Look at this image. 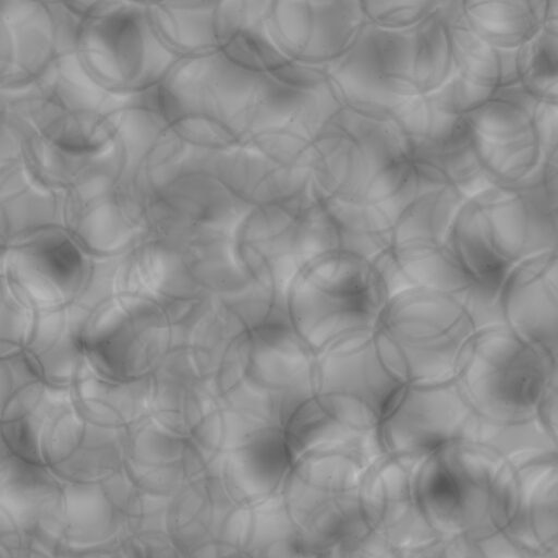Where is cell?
I'll use <instances>...</instances> for the list:
<instances>
[{
  "mask_svg": "<svg viewBox=\"0 0 558 558\" xmlns=\"http://www.w3.org/2000/svg\"><path fill=\"white\" fill-rule=\"evenodd\" d=\"M506 534L523 557H558L557 456L517 469V490Z\"/></svg>",
  "mask_w": 558,
  "mask_h": 558,
  "instance_id": "cell-14",
  "label": "cell"
},
{
  "mask_svg": "<svg viewBox=\"0 0 558 558\" xmlns=\"http://www.w3.org/2000/svg\"><path fill=\"white\" fill-rule=\"evenodd\" d=\"M536 416L547 430L557 438L558 426V376L545 389L537 408Z\"/></svg>",
  "mask_w": 558,
  "mask_h": 558,
  "instance_id": "cell-19",
  "label": "cell"
},
{
  "mask_svg": "<svg viewBox=\"0 0 558 558\" xmlns=\"http://www.w3.org/2000/svg\"><path fill=\"white\" fill-rule=\"evenodd\" d=\"M126 1H130V2H133V3H137V4H141V5H145V7H149V5L158 2L159 0H126Z\"/></svg>",
  "mask_w": 558,
  "mask_h": 558,
  "instance_id": "cell-21",
  "label": "cell"
},
{
  "mask_svg": "<svg viewBox=\"0 0 558 558\" xmlns=\"http://www.w3.org/2000/svg\"><path fill=\"white\" fill-rule=\"evenodd\" d=\"M58 4L63 5L64 8L69 9L71 12H73L75 15H78L81 12H83L85 9H87L89 5L95 3L98 0H54Z\"/></svg>",
  "mask_w": 558,
  "mask_h": 558,
  "instance_id": "cell-20",
  "label": "cell"
},
{
  "mask_svg": "<svg viewBox=\"0 0 558 558\" xmlns=\"http://www.w3.org/2000/svg\"><path fill=\"white\" fill-rule=\"evenodd\" d=\"M367 21L405 26L417 22L436 0H361Z\"/></svg>",
  "mask_w": 558,
  "mask_h": 558,
  "instance_id": "cell-18",
  "label": "cell"
},
{
  "mask_svg": "<svg viewBox=\"0 0 558 558\" xmlns=\"http://www.w3.org/2000/svg\"><path fill=\"white\" fill-rule=\"evenodd\" d=\"M471 414L456 379L402 383L383 412L377 434L386 456H423L459 439Z\"/></svg>",
  "mask_w": 558,
  "mask_h": 558,
  "instance_id": "cell-10",
  "label": "cell"
},
{
  "mask_svg": "<svg viewBox=\"0 0 558 558\" xmlns=\"http://www.w3.org/2000/svg\"><path fill=\"white\" fill-rule=\"evenodd\" d=\"M50 0H0V87L32 84L59 57L60 26Z\"/></svg>",
  "mask_w": 558,
  "mask_h": 558,
  "instance_id": "cell-12",
  "label": "cell"
},
{
  "mask_svg": "<svg viewBox=\"0 0 558 558\" xmlns=\"http://www.w3.org/2000/svg\"><path fill=\"white\" fill-rule=\"evenodd\" d=\"M246 0H159L147 7L157 34L178 58L228 48L239 36Z\"/></svg>",
  "mask_w": 558,
  "mask_h": 558,
  "instance_id": "cell-13",
  "label": "cell"
},
{
  "mask_svg": "<svg viewBox=\"0 0 558 558\" xmlns=\"http://www.w3.org/2000/svg\"><path fill=\"white\" fill-rule=\"evenodd\" d=\"M417 478L439 539L465 544L477 557H522L506 534L517 490L510 463L459 438L418 456Z\"/></svg>",
  "mask_w": 558,
  "mask_h": 558,
  "instance_id": "cell-1",
  "label": "cell"
},
{
  "mask_svg": "<svg viewBox=\"0 0 558 558\" xmlns=\"http://www.w3.org/2000/svg\"><path fill=\"white\" fill-rule=\"evenodd\" d=\"M448 240L463 267L496 294L511 267L556 248V197L542 179L521 185L489 183L462 199Z\"/></svg>",
  "mask_w": 558,
  "mask_h": 558,
  "instance_id": "cell-3",
  "label": "cell"
},
{
  "mask_svg": "<svg viewBox=\"0 0 558 558\" xmlns=\"http://www.w3.org/2000/svg\"><path fill=\"white\" fill-rule=\"evenodd\" d=\"M415 23L363 24L351 45L324 68L341 105L396 114L423 96Z\"/></svg>",
  "mask_w": 558,
  "mask_h": 558,
  "instance_id": "cell-7",
  "label": "cell"
},
{
  "mask_svg": "<svg viewBox=\"0 0 558 558\" xmlns=\"http://www.w3.org/2000/svg\"><path fill=\"white\" fill-rule=\"evenodd\" d=\"M373 330L327 344L320 365L323 410L336 421L364 430H377L387 403L402 384L383 361Z\"/></svg>",
  "mask_w": 558,
  "mask_h": 558,
  "instance_id": "cell-9",
  "label": "cell"
},
{
  "mask_svg": "<svg viewBox=\"0 0 558 558\" xmlns=\"http://www.w3.org/2000/svg\"><path fill=\"white\" fill-rule=\"evenodd\" d=\"M515 52L518 82L536 99L557 102V21L545 22Z\"/></svg>",
  "mask_w": 558,
  "mask_h": 558,
  "instance_id": "cell-17",
  "label": "cell"
},
{
  "mask_svg": "<svg viewBox=\"0 0 558 558\" xmlns=\"http://www.w3.org/2000/svg\"><path fill=\"white\" fill-rule=\"evenodd\" d=\"M460 438L494 452L514 469L557 456V438L537 416L496 421L472 412Z\"/></svg>",
  "mask_w": 558,
  "mask_h": 558,
  "instance_id": "cell-16",
  "label": "cell"
},
{
  "mask_svg": "<svg viewBox=\"0 0 558 558\" xmlns=\"http://www.w3.org/2000/svg\"><path fill=\"white\" fill-rule=\"evenodd\" d=\"M72 48L80 73L112 93L157 88L178 60L147 7L126 0H98L76 15Z\"/></svg>",
  "mask_w": 558,
  "mask_h": 558,
  "instance_id": "cell-4",
  "label": "cell"
},
{
  "mask_svg": "<svg viewBox=\"0 0 558 558\" xmlns=\"http://www.w3.org/2000/svg\"><path fill=\"white\" fill-rule=\"evenodd\" d=\"M417 457L385 456L365 473L367 557H421L438 538L421 495Z\"/></svg>",
  "mask_w": 558,
  "mask_h": 558,
  "instance_id": "cell-8",
  "label": "cell"
},
{
  "mask_svg": "<svg viewBox=\"0 0 558 558\" xmlns=\"http://www.w3.org/2000/svg\"><path fill=\"white\" fill-rule=\"evenodd\" d=\"M464 21L498 49H515L545 22L557 21V0H460Z\"/></svg>",
  "mask_w": 558,
  "mask_h": 558,
  "instance_id": "cell-15",
  "label": "cell"
},
{
  "mask_svg": "<svg viewBox=\"0 0 558 558\" xmlns=\"http://www.w3.org/2000/svg\"><path fill=\"white\" fill-rule=\"evenodd\" d=\"M556 376L557 355L497 323L476 330L456 380L473 413L515 421L536 416Z\"/></svg>",
  "mask_w": 558,
  "mask_h": 558,
  "instance_id": "cell-6",
  "label": "cell"
},
{
  "mask_svg": "<svg viewBox=\"0 0 558 558\" xmlns=\"http://www.w3.org/2000/svg\"><path fill=\"white\" fill-rule=\"evenodd\" d=\"M470 295L432 287L389 293L374 326L377 350L401 383L456 379L476 330L495 324Z\"/></svg>",
  "mask_w": 558,
  "mask_h": 558,
  "instance_id": "cell-2",
  "label": "cell"
},
{
  "mask_svg": "<svg viewBox=\"0 0 558 558\" xmlns=\"http://www.w3.org/2000/svg\"><path fill=\"white\" fill-rule=\"evenodd\" d=\"M471 153L488 183L521 185L541 180L557 148V102L538 100L518 80L462 116Z\"/></svg>",
  "mask_w": 558,
  "mask_h": 558,
  "instance_id": "cell-5",
  "label": "cell"
},
{
  "mask_svg": "<svg viewBox=\"0 0 558 558\" xmlns=\"http://www.w3.org/2000/svg\"><path fill=\"white\" fill-rule=\"evenodd\" d=\"M557 248L511 267L497 286L501 322L524 339L557 355Z\"/></svg>",
  "mask_w": 558,
  "mask_h": 558,
  "instance_id": "cell-11",
  "label": "cell"
}]
</instances>
